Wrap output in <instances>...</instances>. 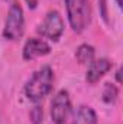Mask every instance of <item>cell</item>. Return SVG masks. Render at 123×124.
I'll return each mask as SVG.
<instances>
[{
	"instance_id": "cell-1",
	"label": "cell",
	"mask_w": 123,
	"mask_h": 124,
	"mask_svg": "<svg viewBox=\"0 0 123 124\" xmlns=\"http://www.w3.org/2000/svg\"><path fill=\"white\" fill-rule=\"evenodd\" d=\"M52 85H54V72H52L51 66H42L26 82L25 94L31 101L38 102L51 93Z\"/></svg>"
},
{
	"instance_id": "cell-2",
	"label": "cell",
	"mask_w": 123,
	"mask_h": 124,
	"mask_svg": "<svg viewBox=\"0 0 123 124\" xmlns=\"http://www.w3.org/2000/svg\"><path fill=\"white\" fill-rule=\"evenodd\" d=\"M67 16L70 26L77 33H81L90 23L88 0H65Z\"/></svg>"
},
{
	"instance_id": "cell-3",
	"label": "cell",
	"mask_w": 123,
	"mask_h": 124,
	"mask_svg": "<svg viewBox=\"0 0 123 124\" xmlns=\"http://www.w3.org/2000/svg\"><path fill=\"white\" fill-rule=\"evenodd\" d=\"M25 31V17H23V9L19 4V1H13L10 4L6 22H4V29L3 36L9 40H18L22 38Z\"/></svg>"
},
{
	"instance_id": "cell-4",
	"label": "cell",
	"mask_w": 123,
	"mask_h": 124,
	"mask_svg": "<svg viewBox=\"0 0 123 124\" xmlns=\"http://www.w3.org/2000/svg\"><path fill=\"white\" fill-rule=\"evenodd\" d=\"M36 31L42 38L57 42L64 32V20H62L61 15L57 10H51L45 16V19L42 20V23L38 26Z\"/></svg>"
},
{
	"instance_id": "cell-5",
	"label": "cell",
	"mask_w": 123,
	"mask_h": 124,
	"mask_svg": "<svg viewBox=\"0 0 123 124\" xmlns=\"http://www.w3.org/2000/svg\"><path fill=\"white\" fill-rule=\"evenodd\" d=\"M71 113V100L70 94L65 90L58 91L51 102V117L54 124H65Z\"/></svg>"
},
{
	"instance_id": "cell-6",
	"label": "cell",
	"mask_w": 123,
	"mask_h": 124,
	"mask_svg": "<svg viewBox=\"0 0 123 124\" xmlns=\"http://www.w3.org/2000/svg\"><path fill=\"white\" fill-rule=\"evenodd\" d=\"M49 52H51V46L44 39L31 38L26 40V43L23 46V59L32 61V59H36L39 56H45Z\"/></svg>"
},
{
	"instance_id": "cell-7",
	"label": "cell",
	"mask_w": 123,
	"mask_h": 124,
	"mask_svg": "<svg viewBox=\"0 0 123 124\" xmlns=\"http://www.w3.org/2000/svg\"><path fill=\"white\" fill-rule=\"evenodd\" d=\"M110 69H112V62L109 59H106V58H101V59H97V61H91L90 62V66H88V71H87V75H86V79H87L88 84H96Z\"/></svg>"
},
{
	"instance_id": "cell-8",
	"label": "cell",
	"mask_w": 123,
	"mask_h": 124,
	"mask_svg": "<svg viewBox=\"0 0 123 124\" xmlns=\"http://www.w3.org/2000/svg\"><path fill=\"white\" fill-rule=\"evenodd\" d=\"M74 124H97L96 111L88 105H81L74 116Z\"/></svg>"
},
{
	"instance_id": "cell-9",
	"label": "cell",
	"mask_w": 123,
	"mask_h": 124,
	"mask_svg": "<svg viewBox=\"0 0 123 124\" xmlns=\"http://www.w3.org/2000/svg\"><path fill=\"white\" fill-rule=\"evenodd\" d=\"M94 54H96V51L91 45H81V46H78L75 56L80 63H90L91 61H94Z\"/></svg>"
},
{
	"instance_id": "cell-10",
	"label": "cell",
	"mask_w": 123,
	"mask_h": 124,
	"mask_svg": "<svg viewBox=\"0 0 123 124\" xmlns=\"http://www.w3.org/2000/svg\"><path fill=\"white\" fill-rule=\"evenodd\" d=\"M117 97H119L117 87L110 84V82H107L104 85V90H103V101L107 102V104H112V102H114L117 100Z\"/></svg>"
},
{
	"instance_id": "cell-11",
	"label": "cell",
	"mask_w": 123,
	"mask_h": 124,
	"mask_svg": "<svg viewBox=\"0 0 123 124\" xmlns=\"http://www.w3.org/2000/svg\"><path fill=\"white\" fill-rule=\"evenodd\" d=\"M42 118H44V113H42V108L41 107H35L31 111V120L33 124H41L42 123Z\"/></svg>"
},
{
	"instance_id": "cell-12",
	"label": "cell",
	"mask_w": 123,
	"mask_h": 124,
	"mask_svg": "<svg viewBox=\"0 0 123 124\" xmlns=\"http://www.w3.org/2000/svg\"><path fill=\"white\" fill-rule=\"evenodd\" d=\"M25 1L28 3L29 9H35V7L38 6V1H39V0H25Z\"/></svg>"
},
{
	"instance_id": "cell-13",
	"label": "cell",
	"mask_w": 123,
	"mask_h": 124,
	"mask_svg": "<svg viewBox=\"0 0 123 124\" xmlns=\"http://www.w3.org/2000/svg\"><path fill=\"white\" fill-rule=\"evenodd\" d=\"M120 74H122V71L119 69V71L116 72V78H117V81H119V82H120Z\"/></svg>"
},
{
	"instance_id": "cell-14",
	"label": "cell",
	"mask_w": 123,
	"mask_h": 124,
	"mask_svg": "<svg viewBox=\"0 0 123 124\" xmlns=\"http://www.w3.org/2000/svg\"><path fill=\"white\" fill-rule=\"evenodd\" d=\"M117 1V4H119V7H122V0H116Z\"/></svg>"
}]
</instances>
